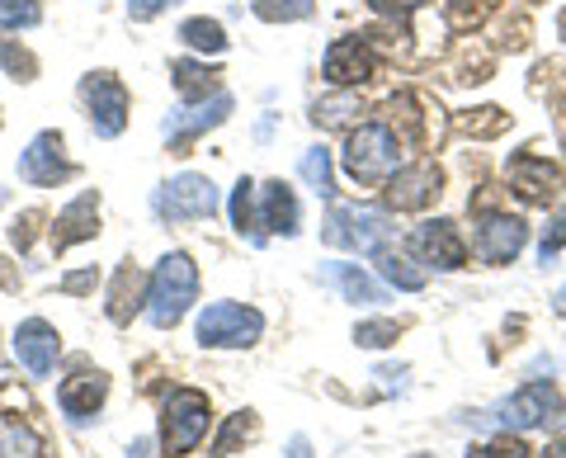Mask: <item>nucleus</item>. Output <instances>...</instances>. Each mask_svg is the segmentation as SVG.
Segmentation results:
<instances>
[{
  "label": "nucleus",
  "mask_w": 566,
  "mask_h": 458,
  "mask_svg": "<svg viewBox=\"0 0 566 458\" xmlns=\"http://www.w3.org/2000/svg\"><path fill=\"white\" fill-rule=\"evenodd\" d=\"M193 293H199V270H193V260L185 251L166 256L161 266H156V274H151V289H147V316H151V326H161V331L175 326L189 312Z\"/></svg>",
  "instance_id": "nucleus-1"
},
{
  "label": "nucleus",
  "mask_w": 566,
  "mask_h": 458,
  "mask_svg": "<svg viewBox=\"0 0 566 458\" xmlns=\"http://www.w3.org/2000/svg\"><path fill=\"white\" fill-rule=\"evenodd\" d=\"M397 166H401V143L392 137L387 123H364L359 133H349V143H345V170L359 185L392 180Z\"/></svg>",
  "instance_id": "nucleus-2"
},
{
  "label": "nucleus",
  "mask_w": 566,
  "mask_h": 458,
  "mask_svg": "<svg viewBox=\"0 0 566 458\" xmlns=\"http://www.w3.org/2000/svg\"><path fill=\"white\" fill-rule=\"evenodd\" d=\"M203 435H208V397L193 393V387H175L166 397V412H161V449L170 458L189 454Z\"/></svg>",
  "instance_id": "nucleus-3"
},
{
  "label": "nucleus",
  "mask_w": 566,
  "mask_h": 458,
  "mask_svg": "<svg viewBox=\"0 0 566 458\" xmlns=\"http://www.w3.org/2000/svg\"><path fill=\"white\" fill-rule=\"evenodd\" d=\"M151 208L161 222H199L218 214V189L203 175H175L170 185L151 194Z\"/></svg>",
  "instance_id": "nucleus-4"
},
{
  "label": "nucleus",
  "mask_w": 566,
  "mask_h": 458,
  "mask_svg": "<svg viewBox=\"0 0 566 458\" xmlns=\"http://www.w3.org/2000/svg\"><path fill=\"white\" fill-rule=\"evenodd\" d=\"M387 237H392V222L374 208H331V218L322 227L326 246H340V251H382Z\"/></svg>",
  "instance_id": "nucleus-5"
},
{
  "label": "nucleus",
  "mask_w": 566,
  "mask_h": 458,
  "mask_svg": "<svg viewBox=\"0 0 566 458\" xmlns=\"http://www.w3.org/2000/svg\"><path fill=\"white\" fill-rule=\"evenodd\" d=\"M264 331V316L255 308L241 303H212L199 316V345H218V350H245L255 345Z\"/></svg>",
  "instance_id": "nucleus-6"
},
{
  "label": "nucleus",
  "mask_w": 566,
  "mask_h": 458,
  "mask_svg": "<svg viewBox=\"0 0 566 458\" xmlns=\"http://www.w3.org/2000/svg\"><path fill=\"white\" fill-rule=\"evenodd\" d=\"M505 430H534V426H562L566 420V402L557 387L547 383H528L524 393H515L510 402H501V412H495Z\"/></svg>",
  "instance_id": "nucleus-7"
},
{
  "label": "nucleus",
  "mask_w": 566,
  "mask_h": 458,
  "mask_svg": "<svg viewBox=\"0 0 566 458\" xmlns=\"http://www.w3.org/2000/svg\"><path fill=\"white\" fill-rule=\"evenodd\" d=\"M81 95H85V110H91V123L99 137H118L123 123H128V91L114 72H91L81 81Z\"/></svg>",
  "instance_id": "nucleus-8"
},
{
  "label": "nucleus",
  "mask_w": 566,
  "mask_h": 458,
  "mask_svg": "<svg viewBox=\"0 0 566 458\" xmlns=\"http://www.w3.org/2000/svg\"><path fill=\"white\" fill-rule=\"evenodd\" d=\"M528 241V227L520 218H505V214H491L476 222V241L472 251L476 260H486V266H505V260H515Z\"/></svg>",
  "instance_id": "nucleus-9"
},
{
  "label": "nucleus",
  "mask_w": 566,
  "mask_h": 458,
  "mask_svg": "<svg viewBox=\"0 0 566 458\" xmlns=\"http://www.w3.org/2000/svg\"><path fill=\"white\" fill-rule=\"evenodd\" d=\"M14 355H20V364L29 368L33 378H48L52 368H57L62 341H57V331H52L43 316H29V322H20V331H14Z\"/></svg>",
  "instance_id": "nucleus-10"
},
{
  "label": "nucleus",
  "mask_w": 566,
  "mask_h": 458,
  "mask_svg": "<svg viewBox=\"0 0 566 458\" xmlns=\"http://www.w3.org/2000/svg\"><path fill=\"white\" fill-rule=\"evenodd\" d=\"M411 246L420 251L424 266H434V270H458L468 260V246H463V237H458V227L449 218H434V222L416 227Z\"/></svg>",
  "instance_id": "nucleus-11"
},
{
  "label": "nucleus",
  "mask_w": 566,
  "mask_h": 458,
  "mask_svg": "<svg viewBox=\"0 0 566 458\" xmlns=\"http://www.w3.org/2000/svg\"><path fill=\"white\" fill-rule=\"evenodd\" d=\"M227 114H232V95H227V91H218L212 100L193 104V110H175V114H166L161 133H166V143L185 147L189 137H199V133H208V128H218V123H222Z\"/></svg>",
  "instance_id": "nucleus-12"
},
{
  "label": "nucleus",
  "mask_w": 566,
  "mask_h": 458,
  "mask_svg": "<svg viewBox=\"0 0 566 458\" xmlns=\"http://www.w3.org/2000/svg\"><path fill=\"white\" fill-rule=\"evenodd\" d=\"M71 166H66V156H62V137L57 133H39L29 143V152L20 156V180L29 185H57L66 180Z\"/></svg>",
  "instance_id": "nucleus-13"
},
{
  "label": "nucleus",
  "mask_w": 566,
  "mask_h": 458,
  "mask_svg": "<svg viewBox=\"0 0 566 458\" xmlns=\"http://www.w3.org/2000/svg\"><path fill=\"white\" fill-rule=\"evenodd\" d=\"M374 52H368L364 39H335L326 48V81L331 85H359L374 76Z\"/></svg>",
  "instance_id": "nucleus-14"
},
{
  "label": "nucleus",
  "mask_w": 566,
  "mask_h": 458,
  "mask_svg": "<svg viewBox=\"0 0 566 458\" xmlns=\"http://www.w3.org/2000/svg\"><path fill=\"white\" fill-rule=\"evenodd\" d=\"M439 194V170L424 162V166H411V170H397L392 180H387V204L397 208V214H416Z\"/></svg>",
  "instance_id": "nucleus-15"
},
{
  "label": "nucleus",
  "mask_w": 566,
  "mask_h": 458,
  "mask_svg": "<svg viewBox=\"0 0 566 458\" xmlns=\"http://www.w3.org/2000/svg\"><path fill=\"white\" fill-rule=\"evenodd\" d=\"M510 180H515L520 199H528V204H547V199L557 194L562 175H557V166H547L543 156H515V162H510Z\"/></svg>",
  "instance_id": "nucleus-16"
},
{
  "label": "nucleus",
  "mask_w": 566,
  "mask_h": 458,
  "mask_svg": "<svg viewBox=\"0 0 566 458\" xmlns=\"http://www.w3.org/2000/svg\"><path fill=\"white\" fill-rule=\"evenodd\" d=\"M95 218H99V194H81L76 204L62 208L57 227H52V246L66 251V246H76V241H91L95 237Z\"/></svg>",
  "instance_id": "nucleus-17"
},
{
  "label": "nucleus",
  "mask_w": 566,
  "mask_h": 458,
  "mask_svg": "<svg viewBox=\"0 0 566 458\" xmlns=\"http://www.w3.org/2000/svg\"><path fill=\"white\" fill-rule=\"evenodd\" d=\"M104 393H109V378H104V374H76V378L62 383L57 402H62V412H66L71 420H91V416L99 412Z\"/></svg>",
  "instance_id": "nucleus-18"
},
{
  "label": "nucleus",
  "mask_w": 566,
  "mask_h": 458,
  "mask_svg": "<svg viewBox=\"0 0 566 458\" xmlns=\"http://www.w3.org/2000/svg\"><path fill=\"white\" fill-rule=\"evenodd\" d=\"M322 279L345 298V303H382V289L368 279L359 266H345V260H331L322 270Z\"/></svg>",
  "instance_id": "nucleus-19"
},
{
  "label": "nucleus",
  "mask_w": 566,
  "mask_h": 458,
  "mask_svg": "<svg viewBox=\"0 0 566 458\" xmlns=\"http://www.w3.org/2000/svg\"><path fill=\"white\" fill-rule=\"evenodd\" d=\"M260 199H264L260 227H270V232L293 237V232H297V199H293V189L283 185V180H270V185L260 189Z\"/></svg>",
  "instance_id": "nucleus-20"
},
{
  "label": "nucleus",
  "mask_w": 566,
  "mask_h": 458,
  "mask_svg": "<svg viewBox=\"0 0 566 458\" xmlns=\"http://www.w3.org/2000/svg\"><path fill=\"white\" fill-rule=\"evenodd\" d=\"M374 256H378V270L387 274V284H397L401 293H420V289H424V274H420V270H416L401 251H392V246H382V251H374Z\"/></svg>",
  "instance_id": "nucleus-21"
},
{
  "label": "nucleus",
  "mask_w": 566,
  "mask_h": 458,
  "mask_svg": "<svg viewBox=\"0 0 566 458\" xmlns=\"http://www.w3.org/2000/svg\"><path fill=\"white\" fill-rule=\"evenodd\" d=\"M39 435H33L24 420L0 416V458H39Z\"/></svg>",
  "instance_id": "nucleus-22"
},
{
  "label": "nucleus",
  "mask_w": 566,
  "mask_h": 458,
  "mask_svg": "<svg viewBox=\"0 0 566 458\" xmlns=\"http://www.w3.org/2000/svg\"><path fill=\"white\" fill-rule=\"evenodd\" d=\"M297 170H303V180L312 185L316 199H335V175H331V152H326V147L303 152V162H297Z\"/></svg>",
  "instance_id": "nucleus-23"
},
{
  "label": "nucleus",
  "mask_w": 566,
  "mask_h": 458,
  "mask_svg": "<svg viewBox=\"0 0 566 458\" xmlns=\"http://www.w3.org/2000/svg\"><path fill=\"white\" fill-rule=\"evenodd\" d=\"M137 293H142V274L133 266H123L114 274V293H109V316L114 322H128L133 308H137Z\"/></svg>",
  "instance_id": "nucleus-24"
},
{
  "label": "nucleus",
  "mask_w": 566,
  "mask_h": 458,
  "mask_svg": "<svg viewBox=\"0 0 566 458\" xmlns=\"http://www.w3.org/2000/svg\"><path fill=\"white\" fill-rule=\"evenodd\" d=\"M175 91L180 100H208V91H218V76L199 62H175Z\"/></svg>",
  "instance_id": "nucleus-25"
},
{
  "label": "nucleus",
  "mask_w": 566,
  "mask_h": 458,
  "mask_svg": "<svg viewBox=\"0 0 566 458\" xmlns=\"http://www.w3.org/2000/svg\"><path fill=\"white\" fill-rule=\"evenodd\" d=\"M180 39L199 52H227V33L218 20H185L180 24Z\"/></svg>",
  "instance_id": "nucleus-26"
},
{
  "label": "nucleus",
  "mask_w": 566,
  "mask_h": 458,
  "mask_svg": "<svg viewBox=\"0 0 566 458\" xmlns=\"http://www.w3.org/2000/svg\"><path fill=\"white\" fill-rule=\"evenodd\" d=\"M251 194H255L251 180H241V185L232 189V222H237V232H241V237L251 232V241L260 246L264 237H260V218H255V208H251Z\"/></svg>",
  "instance_id": "nucleus-27"
},
{
  "label": "nucleus",
  "mask_w": 566,
  "mask_h": 458,
  "mask_svg": "<svg viewBox=\"0 0 566 458\" xmlns=\"http://www.w3.org/2000/svg\"><path fill=\"white\" fill-rule=\"evenodd\" d=\"M255 14L270 24H283V20H307L312 14V0H255Z\"/></svg>",
  "instance_id": "nucleus-28"
},
{
  "label": "nucleus",
  "mask_w": 566,
  "mask_h": 458,
  "mask_svg": "<svg viewBox=\"0 0 566 458\" xmlns=\"http://www.w3.org/2000/svg\"><path fill=\"white\" fill-rule=\"evenodd\" d=\"M397 322H387V316H378V322H359L354 326V341H359L364 350H382V345H392L397 341Z\"/></svg>",
  "instance_id": "nucleus-29"
},
{
  "label": "nucleus",
  "mask_w": 566,
  "mask_h": 458,
  "mask_svg": "<svg viewBox=\"0 0 566 458\" xmlns=\"http://www.w3.org/2000/svg\"><path fill=\"white\" fill-rule=\"evenodd\" d=\"M0 66H6L14 81H33V58H29L24 48H14L6 33H0Z\"/></svg>",
  "instance_id": "nucleus-30"
},
{
  "label": "nucleus",
  "mask_w": 566,
  "mask_h": 458,
  "mask_svg": "<svg viewBox=\"0 0 566 458\" xmlns=\"http://www.w3.org/2000/svg\"><path fill=\"white\" fill-rule=\"evenodd\" d=\"M251 435H255V420H251V412H241L232 426L222 430L218 445H212V458H227V454H232V445H241V439H251Z\"/></svg>",
  "instance_id": "nucleus-31"
},
{
  "label": "nucleus",
  "mask_w": 566,
  "mask_h": 458,
  "mask_svg": "<svg viewBox=\"0 0 566 458\" xmlns=\"http://www.w3.org/2000/svg\"><path fill=\"white\" fill-rule=\"evenodd\" d=\"M486 14H491V0H453V6H449V24L468 29V24H482Z\"/></svg>",
  "instance_id": "nucleus-32"
},
{
  "label": "nucleus",
  "mask_w": 566,
  "mask_h": 458,
  "mask_svg": "<svg viewBox=\"0 0 566 458\" xmlns=\"http://www.w3.org/2000/svg\"><path fill=\"white\" fill-rule=\"evenodd\" d=\"M562 246H566V208H562V214H553V222H547V232H543V246H538L543 266H547V260H553V256L562 251Z\"/></svg>",
  "instance_id": "nucleus-33"
},
{
  "label": "nucleus",
  "mask_w": 566,
  "mask_h": 458,
  "mask_svg": "<svg viewBox=\"0 0 566 458\" xmlns=\"http://www.w3.org/2000/svg\"><path fill=\"white\" fill-rule=\"evenodd\" d=\"M354 114V100L345 95V100H326V104H316V110H312V118L316 123H322V128H335V123H345Z\"/></svg>",
  "instance_id": "nucleus-34"
},
{
  "label": "nucleus",
  "mask_w": 566,
  "mask_h": 458,
  "mask_svg": "<svg viewBox=\"0 0 566 458\" xmlns=\"http://www.w3.org/2000/svg\"><path fill=\"white\" fill-rule=\"evenodd\" d=\"M468 458H528V449L520 445V439H491V445H482V449H472Z\"/></svg>",
  "instance_id": "nucleus-35"
},
{
  "label": "nucleus",
  "mask_w": 566,
  "mask_h": 458,
  "mask_svg": "<svg viewBox=\"0 0 566 458\" xmlns=\"http://www.w3.org/2000/svg\"><path fill=\"white\" fill-rule=\"evenodd\" d=\"M170 6H180V0H128V14L142 24V20H156V14L170 10Z\"/></svg>",
  "instance_id": "nucleus-36"
},
{
  "label": "nucleus",
  "mask_w": 566,
  "mask_h": 458,
  "mask_svg": "<svg viewBox=\"0 0 566 458\" xmlns=\"http://www.w3.org/2000/svg\"><path fill=\"white\" fill-rule=\"evenodd\" d=\"M378 14H411L416 6H424V0H368Z\"/></svg>",
  "instance_id": "nucleus-37"
},
{
  "label": "nucleus",
  "mask_w": 566,
  "mask_h": 458,
  "mask_svg": "<svg viewBox=\"0 0 566 458\" xmlns=\"http://www.w3.org/2000/svg\"><path fill=\"white\" fill-rule=\"evenodd\" d=\"M283 458H312V445L303 435H293V445H289V454H283Z\"/></svg>",
  "instance_id": "nucleus-38"
},
{
  "label": "nucleus",
  "mask_w": 566,
  "mask_h": 458,
  "mask_svg": "<svg viewBox=\"0 0 566 458\" xmlns=\"http://www.w3.org/2000/svg\"><path fill=\"white\" fill-rule=\"evenodd\" d=\"M95 284V274H71L66 279V293H81V289H91Z\"/></svg>",
  "instance_id": "nucleus-39"
},
{
  "label": "nucleus",
  "mask_w": 566,
  "mask_h": 458,
  "mask_svg": "<svg viewBox=\"0 0 566 458\" xmlns=\"http://www.w3.org/2000/svg\"><path fill=\"white\" fill-rule=\"evenodd\" d=\"M543 458H566V439H557V445H547Z\"/></svg>",
  "instance_id": "nucleus-40"
},
{
  "label": "nucleus",
  "mask_w": 566,
  "mask_h": 458,
  "mask_svg": "<svg viewBox=\"0 0 566 458\" xmlns=\"http://www.w3.org/2000/svg\"><path fill=\"white\" fill-rule=\"evenodd\" d=\"M147 454H151V445H147V439H137V445L128 449V458H147Z\"/></svg>",
  "instance_id": "nucleus-41"
},
{
  "label": "nucleus",
  "mask_w": 566,
  "mask_h": 458,
  "mask_svg": "<svg viewBox=\"0 0 566 458\" xmlns=\"http://www.w3.org/2000/svg\"><path fill=\"white\" fill-rule=\"evenodd\" d=\"M557 312L566 316V284H562V293H557Z\"/></svg>",
  "instance_id": "nucleus-42"
},
{
  "label": "nucleus",
  "mask_w": 566,
  "mask_h": 458,
  "mask_svg": "<svg viewBox=\"0 0 566 458\" xmlns=\"http://www.w3.org/2000/svg\"><path fill=\"white\" fill-rule=\"evenodd\" d=\"M6 10H10V0H0V14H6Z\"/></svg>",
  "instance_id": "nucleus-43"
}]
</instances>
